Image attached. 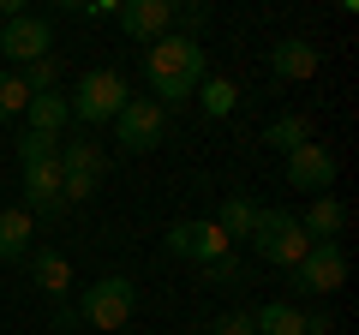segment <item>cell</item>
<instances>
[{
    "mask_svg": "<svg viewBox=\"0 0 359 335\" xmlns=\"http://www.w3.org/2000/svg\"><path fill=\"white\" fill-rule=\"evenodd\" d=\"M144 78H150V102L162 108V114H168V108H180V102H192L198 84L210 78L204 42H186V36L168 30V36L150 42V54H144Z\"/></svg>",
    "mask_w": 359,
    "mask_h": 335,
    "instance_id": "cell-1",
    "label": "cell"
},
{
    "mask_svg": "<svg viewBox=\"0 0 359 335\" xmlns=\"http://www.w3.org/2000/svg\"><path fill=\"white\" fill-rule=\"evenodd\" d=\"M126 102H132V84H126V72H114V66H90L72 90H66V108H72L78 126H114V114Z\"/></svg>",
    "mask_w": 359,
    "mask_h": 335,
    "instance_id": "cell-2",
    "label": "cell"
},
{
    "mask_svg": "<svg viewBox=\"0 0 359 335\" xmlns=\"http://www.w3.org/2000/svg\"><path fill=\"white\" fill-rule=\"evenodd\" d=\"M252 252H257L264 264H276V270H294V264L311 252V240H306V228H299L294 210H257Z\"/></svg>",
    "mask_w": 359,
    "mask_h": 335,
    "instance_id": "cell-3",
    "label": "cell"
},
{
    "mask_svg": "<svg viewBox=\"0 0 359 335\" xmlns=\"http://www.w3.org/2000/svg\"><path fill=\"white\" fill-rule=\"evenodd\" d=\"M132 311H138V287L126 275H102V282H90L84 299H78V323H90V329H102V335L126 329Z\"/></svg>",
    "mask_w": 359,
    "mask_h": 335,
    "instance_id": "cell-4",
    "label": "cell"
},
{
    "mask_svg": "<svg viewBox=\"0 0 359 335\" xmlns=\"http://www.w3.org/2000/svg\"><path fill=\"white\" fill-rule=\"evenodd\" d=\"M102 168H108V156L96 150V144H60V204L72 210V204H90L96 198V180H102Z\"/></svg>",
    "mask_w": 359,
    "mask_h": 335,
    "instance_id": "cell-5",
    "label": "cell"
},
{
    "mask_svg": "<svg viewBox=\"0 0 359 335\" xmlns=\"http://www.w3.org/2000/svg\"><path fill=\"white\" fill-rule=\"evenodd\" d=\"M0 54L13 60V72H18V66L48 60V54H54V25H48L42 13H18V18H6V25H0Z\"/></svg>",
    "mask_w": 359,
    "mask_h": 335,
    "instance_id": "cell-6",
    "label": "cell"
},
{
    "mask_svg": "<svg viewBox=\"0 0 359 335\" xmlns=\"http://www.w3.org/2000/svg\"><path fill=\"white\" fill-rule=\"evenodd\" d=\"M114 138H120V150H132V156H150L156 144L168 138V114L150 102V96H132V102L114 114Z\"/></svg>",
    "mask_w": 359,
    "mask_h": 335,
    "instance_id": "cell-7",
    "label": "cell"
},
{
    "mask_svg": "<svg viewBox=\"0 0 359 335\" xmlns=\"http://www.w3.org/2000/svg\"><path fill=\"white\" fill-rule=\"evenodd\" d=\"M341 282H347V252H341V240H330V245H311L306 258L294 264V287H299V294H318V299H330Z\"/></svg>",
    "mask_w": 359,
    "mask_h": 335,
    "instance_id": "cell-8",
    "label": "cell"
},
{
    "mask_svg": "<svg viewBox=\"0 0 359 335\" xmlns=\"http://www.w3.org/2000/svg\"><path fill=\"white\" fill-rule=\"evenodd\" d=\"M168 252L174 258H192V264H222V258H233V245H228V233L216 228V221H174L168 228Z\"/></svg>",
    "mask_w": 359,
    "mask_h": 335,
    "instance_id": "cell-9",
    "label": "cell"
},
{
    "mask_svg": "<svg viewBox=\"0 0 359 335\" xmlns=\"http://www.w3.org/2000/svg\"><path fill=\"white\" fill-rule=\"evenodd\" d=\"M287 186H294V192H311V198H323L335 186V150L330 144H299L294 156H287Z\"/></svg>",
    "mask_w": 359,
    "mask_h": 335,
    "instance_id": "cell-10",
    "label": "cell"
},
{
    "mask_svg": "<svg viewBox=\"0 0 359 335\" xmlns=\"http://www.w3.org/2000/svg\"><path fill=\"white\" fill-rule=\"evenodd\" d=\"M114 18H120V30L132 42H162L174 30V0H126Z\"/></svg>",
    "mask_w": 359,
    "mask_h": 335,
    "instance_id": "cell-11",
    "label": "cell"
},
{
    "mask_svg": "<svg viewBox=\"0 0 359 335\" xmlns=\"http://www.w3.org/2000/svg\"><path fill=\"white\" fill-rule=\"evenodd\" d=\"M323 66V48H311L306 36H282L276 48H269V72L287 78V84H306V78H318Z\"/></svg>",
    "mask_w": 359,
    "mask_h": 335,
    "instance_id": "cell-12",
    "label": "cell"
},
{
    "mask_svg": "<svg viewBox=\"0 0 359 335\" xmlns=\"http://www.w3.org/2000/svg\"><path fill=\"white\" fill-rule=\"evenodd\" d=\"M30 275H36L42 299L72 294V264H66V252H54V245H36V252H30Z\"/></svg>",
    "mask_w": 359,
    "mask_h": 335,
    "instance_id": "cell-13",
    "label": "cell"
},
{
    "mask_svg": "<svg viewBox=\"0 0 359 335\" xmlns=\"http://www.w3.org/2000/svg\"><path fill=\"white\" fill-rule=\"evenodd\" d=\"M30 240H36V216H30L25 204H6L0 210V258L6 264L30 258Z\"/></svg>",
    "mask_w": 359,
    "mask_h": 335,
    "instance_id": "cell-14",
    "label": "cell"
},
{
    "mask_svg": "<svg viewBox=\"0 0 359 335\" xmlns=\"http://www.w3.org/2000/svg\"><path fill=\"white\" fill-rule=\"evenodd\" d=\"M341 221H347V210H341V198H311L306 204V216H299V228H306V240L311 245H330V240H341Z\"/></svg>",
    "mask_w": 359,
    "mask_h": 335,
    "instance_id": "cell-15",
    "label": "cell"
},
{
    "mask_svg": "<svg viewBox=\"0 0 359 335\" xmlns=\"http://www.w3.org/2000/svg\"><path fill=\"white\" fill-rule=\"evenodd\" d=\"M252 335H306V311L294 299H269L252 311Z\"/></svg>",
    "mask_w": 359,
    "mask_h": 335,
    "instance_id": "cell-16",
    "label": "cell"
},
{
    "mask_svg": "<svg viewBox=\"0 0 359 335\" xmlns=\"http://www.w3.org/2000/svg\"><path fill=\"white\" fill-rule=\"evenodd\" d=\"M25 114H30V132H42V138H60V132L72 126V108H66V90L30 96V102H25Z\"/></svg>",
    "mask_w": 359,
    "mask_h": 335,
    "instance_id": "cell-17",
    "label": "cell"
},
{
    "mask_svg": "<svg viewBox=\"0 0 359 335\" xmlns=\"http://www.w3.org/2000/svg\"><path fill=\"white\" fill-rule=\"evenodd\" d=\"M311 138H318V132H311V120H306V114H276V120L264 126V144H276L282 156H294L299 144H311Z\"/></svg>",
    "mask_w": 359,
    "mask_h": 335,
    "instance_id": "cell-18",
    "label": "cell"
},
{
    "mask_svg": "<svg viewBox=\"0 0 359 335\" xmlns=\"http://www.w3.org/2000/svg\"><path fill=\"white\" fill-rule=\"evenodd\" d=\"M257 210H264V204H252V198H240V192H233L228 204H222L216 228L228 233V245H233V240H252V228H257Z\"/></svg>",
    "mask_w": 359,
    "mask_h": 335,
    "instance_id": "cell-19",
    "label": "cell"
},
{
    "mask_svg": "<svg viewBox=\"0 0 359 335\" xmlns=\"http://www.w3.org/2000/svg\"><path fill=\"white\" fill-rule=\"evenodd\" d=\"M198 108H204L210 120L233 114V108H240V84H233V78H204V84H198Z\"/></svg>",
    "mask_w": 359,
    "mask_h": 335,
    "instance_id": "cell-20",
    "label": "cell"
},
{
    "mask_svg": "<svg viewBox=\"0 0 359 335\" xmlns=\"http://www.w3.org/2000/svg\"><path fill=\"white\" fill-rule=\"evenodd\" d=\"M25 102H30V90H25V78H18L13 66H0V120H13V114H25Z\"/></svg>",
    "mask_w": 359,
    "mask_h": 335,
    "instance_id": "cell-21",
    "label": "cell"
},
{
    "mask_svg": "<svg viewBox=\"0 0 359 335\" xmlns=\"http://www.w3.org/2000/svg\"><path fill=\"white\" fill-rule=\"evenodd\" d=\"M18 78H25V90H30V96H48V90H60V60H54V54H48V60L25 66V72H18Z\"/></svg>",
    "mask_w": 359,
    "mask_h": 335,
    "instance_id": "cell-22",
    "label": "cell"
},
{
    "mask_svg": "<svg viewBox=\"0 0 359 335\" xmlns=\"http://www.w3.org/2000/svg\"><path fill=\"white\" fill-rule=\"evenodd\" d=\"M30 156H60V138H42V132H25V138H18V162H30Z\"/></svg>",
    "mask_w": 359,
    "mask_h": 335,
    "instance_id": "cell-23",
    "label": "cell"
},
{
    "mask_svg": "<svg viewBox=\"0 0 359 335\" xmlns=\"http://www.w3.org/2000/svg\"><path fill=\"white\" fill-rule=\"evenodd\" d=\"M210 335H252V311H222Z\"/></svg>",
    "mask_w": 359,
    "mask_h": 335,
    "instance_id": "cell-24",
    "label": "cell"
},
{
    "mask_svg": "<svg viewBox=\"0 0 359 335\" xmlns=\"http://www.w3.org/2000/svg\"><path fill=\"white\" fill-rule=\"evenodd\" d=\"M210 282H240V258H222V264H210Z\"/></svg>",
    "mask_w": 359,
    "mask_h": 335,
    "instance_id": "cell-25",
    "label": "cell"
},
{
    "mask_svg": "<svg viewBox=\"0 0 359 335\" xmlns=\"http://www.w3.org/2000/svg\"><path fill=\"white\" fill-rule=\"evenodd\" d=\"M54 329H78V306H60V311H54Z\"/></svg>",
    "mask_w": 359,
    "mask_h": 335,
    "instance_id": "cell-26",
    "label": "cell"
}]
</instances>
